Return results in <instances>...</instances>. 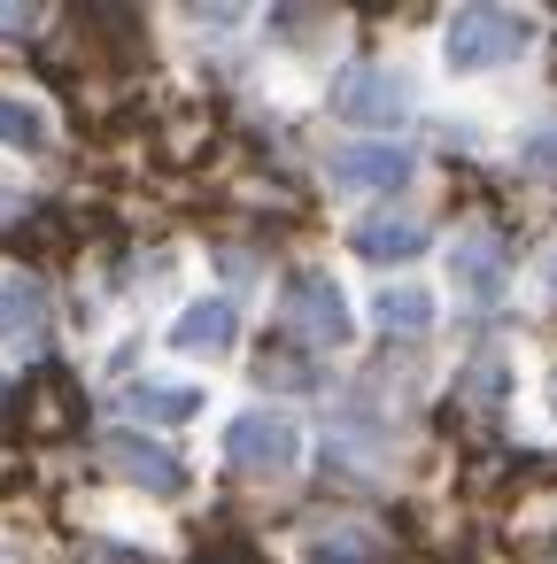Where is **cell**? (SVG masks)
<instances>
[{
    "instance_id": "obj_23",
    "label": "cell",
    "mask_w": 557,
    "mask_h": 564,
    "mask_svg": "<svg viewBox=\"0 0 557 564\" xmlns=\"http://www.w3.org/2000/svg\"><path fill=\"white\" fill-rule=\"evenodd\" d=\"M0 564H9V556H0Z\"/></svg>"
},
{
    "instance_id": "obj_15",
    "label": "cell",
    "mask_w": 557,
    "mask_h": 564,
    "mask_svg": "<svg viewBox=\"0 0 557 564\" xmlns=\"http://www.w3.org/2000/svg\"><path fill=\"white\" fill-rule=\"evenodd\" d=\"M511 155H518V171H526V178H557V117H542V124H526Z\"/></svg>"
},
{
    "instance_id": "obj_10",
    "label": "cell",
    "mask_w": 557,
    "mask_h": 564,
    "mask_svg": "<svg viewBox=\"0 0 557 564\" xmlns=\"http://www.w3.org/2000/svg\"><path fill=\"white\" fill-rule=\"evenodd\" d=\"M426 248H433V232H426V217H410V209H364V217L349 225V256L372 263V271H403V263H418Z\"/></svg>"
},
{
    "instance_id": "obj_21",
    "label": "cell",
    "mask_w": 557,
    "mask_h": 564,
    "mask_svg": "<svg viewBox=\"0 0 557 564\" xmlns=\"http://www.w3.org/2000/svg\"><path fill=\"white\" fill-rule=\"evenodd\" d=\"M0 310H9V271H0Z\"/></svg>"
},
{
    "instance_id": "obj_2",
    "label": "cell",
    "mask_w": 557,
    "mask_h": 564,
    "mask_svg": "<svg viewBox=\"0 0 557 564\" xmlns=\"http://www.w3.org/2000/svg\"><path fill=\"white\" fill-rule=\"evenodd\" d=\"M217 456L240 479H294L302 456H310V425L287 402H248V410H233L217 425Z\"/></svg>"
},
{
    "instance_id": "obj_1",
    "label": "cell",
    "mask_w": 557,
    "mask_h": 564,
    "mask_svg": "<svg viewBox=\"0 0 557 564\" xmlns=\"http://www.w3.org/2000/svg\"><path fill=\"white\" fill-rule=\"evenodd\" d=\"M542 47V17L534 9H449L441 17V32H433V63H441V78H457V86H480V78H503V70H518L526 55Z\"/></svg>"
},
{
    "instance_id": "obj_11",
    "label": "cell",
    "mask_w": 557,
    "mask_h": 564,
    "mask_svg": "<svg viewBox=\"0 0 557 564\" xmlns=\"http://www.w3.org/2000/svg\"><path fill=\"white\" fill-rule=\"evenodd\" d=\"M364 317H372L387 340H426V333L441 325V286H426V279H379V286L364 294Z\"/></svg>"
},
{
    "instance_id": "obj_22",
    "label": "cell",
    "mask_w": 557,
    "mask_h": 564,
    "mask_svg": "<svg viewBox=\"0 0 557 564\" xmlns=\"http://www.w3.org/2000/svg\"><path fill=\"white\" fill-rule=\"evenodd\" d=\"M0 394H9V371H0Z\"/></svg>"
},
{
    "instance_id": "obj_20",
    "label": "cell",
    "mask_w": 557,
    "mask_h": 564,
    "mask_svg": "<svg viewBox=\"0 0 557 564\" xmlns=\"http://www.w3.org/2000/svg\"><path fill=\"white\" fill-rule=\"evenodd\" d=\"M0 209H17V178H0Z\"/></svg>"
},
{
    "instance_id": "obj_5",
    "label": "cell",
    "mask_w": 557,
    "mask_h": 564,
    "mask_svg": "<svg viewBox=\"0 0 557 564\" xmlns=\"http://www.w3.org/2000/svg\"><path fill=\"white\" fill-rule=\"evenodd\" d=\"M410 178H418V155H410L403 140H349V148L325 155V186L349 194V202H387V194H403Z\"/></svg>"
},
{
    "instance_id": "obj_4",
    "label": "cell",
    "mask_w": 557,
    "mask_h": 564,
    "mask_svg": "<svg viewBox=\"0 0 557 564\" xmlns=\"http://www.w3.org/2000/svg\"><path fill=\"white\" fill-rule=\"evenodd\" d=\"M287 325H294L310 348H325V356H333V348H356V325H364V317H356L349 286H341L333 271H318V263H310V271H294V279H287Z\"/></svg>"
},
{
    "instance_id": "obj_13",
    "label": "cell",
    "mask_w": 557,
    "mask_h": 564,
    "mask_svg": "<svg viewBox=\"0 0 557 564\" xmlns=\"http://www.w3.org/2000/svg\"><path fill=\"white\" fill-rule=\"evenodd\" d=\"M55 340V302H47V286L40 279H24V271H9V310H0V348L9 356H40Z\"/></svg>"
},
{
    "instance_id": "obj_12",
    "label": "cell",
    "mask_w": 557,
    "mask_h": 564,
    "mask_svg": "<svg viewBox=\"0 0 557 564\" xmlns=\"http://www.w3.org/2000/svg\"><path fill=\"white\" fill-rule=\"evenodd\" d=\"M55 140H63V124H55L47 94H32V86H0V155H17V163H47V155H55Z\"/></svg>"
},
{
    "instance_id": "obj_14",
    "label": "cell",
    "mask_w": 557,
    "mask_h": 564,
    "mask_svg": "<svg viewBox=\"0 0 557 564\" xmlns=\"http://www.w3.org/2000/svg\"><path fill=\"white\" fill-rule=\"evenodd\" d=\"M379 556H387L379 533L356 525V518H325V525H310L294 541V564H379Z\"/></svg>"
},
{
    "instance_id": "obj_19",
    "label": "cell",
    "mask_w": 557,
    "mask_h": 564,
    "mask_svg": "<svg viewBox=\"0 0 557 564\" xmlns=\"http://www.w3.org/2000/svg\"><path fill=\"white\" fill-rule=\"evenodd\" d=\"M542 417H549V433H557V364L542 371Z\"/></svg>"
},
{
    "instance_id": "obj_17",
    "label": "cell",
    "mask_w": 557,
    "mask_h": 564,
    "mask_svg": "<svg viewBox=\"0 0 557 564\" xmlns=\"http://www.w3.org/2000/svg\"><path fill=\"white\" fill-rule=\"evenodd\" d=\"M47 9H0V47H17V40H40Z\"/></svg>"
},
{
    "instance_id": "obj_9",
    "label": "cell",
    "mask_w": 557,
    "mask_h": 564,
    "mask_svg": "<svg viewBox=\"0 0 557 564\" xmlns=\"http://www.w3.org/2000/svg\"><path fill=\"white\" fill-rule=\"evenodd\" d=\"M101 456L117 464V479H125V487H148V495H186V487H194L186 456H179V448H163V441H156V433H140V425H109V433H101Z\"/></svg>"
},
{
    "instance_id": "obj_8",
    "label": "cell",
    "mask_w": 557,
    "mask_h": 564,
    "mask_svg": "<svg viewBox=\"0 0 557 564\" xmlns=\"http://www.w3.org/2000/svg\"><path fill=\"white\" fill-rule=\"evenodd\" d=\"M441 279H449V294H457L464 310H488V302L511 294V248H503L488 225H464V232H449V248H441Z\"/></svg>"
},
{
    "instance_id": "obj_6",
    "label": "cell",
    "mask_w": 557,
    "mask_h": 564,
    "mask_svg": "<svg viewBox=\"0 0 557 564\" xmlns=\"http://www.w3.org/2000/svg\"><path fill=\"white\" fill-rule=\"evenodd\" d=\"M240 302L233 294H194V302H179L171 310V325H163V348H171V364H225V356H240Z\"/></svg>"
},
{
    "instance_id": "obj_7",
    "label": "cell",
    "mask_w": 557,
    "mask_h": 564,
    "mask_svg": "<svg viewBox=\"0 0 557 564\" xmlns=\"http://www.w3.org/2000/svg\"><path fill=\"white\" fill-rule=\"evenodd\" d=\"M117 417L140 425V433H186L210 417V387L186 379V371H140L125 394H117Z\"/></svg>"
},
{
    "instance_id": "obj_18",
    "label": "cell",
    "mask_w": 557,
    "mask_h": 564,
    "mask_svg": "<svg viewBox=\"0 0 557 564\" xmlns=\"http://www.w3.org/2000/svg\"><path fill=\"white\" fill-rule=\"evenodd\" d=\"M186 24H202L210 40H225V32H240V24H248V9H186Z\"/></svg>"
},
{
    "instance_id": "obj_3",
    "label": "cell",
    "mask_w": 557,
    "mask_h": 564,
    "mask_svg": "<svg viewBox=\"0 0 557 564\" xmlns=\"http://www.w3.org/2000/svg\"><path fill=\"white\" fill-rule=\"evenodd\" d=\"M325 109H333L349 132L387 140V132H403V124L418 117V94H410V78H403L395 63H341V70L325 78Z\"/></svg>"
},
{
    "instance_id": "obj_16",
    "label": "cell",
    "mask_w": 557,
    "mask_h": 564,
    "mask_svg": "<svg viewBox=\"0 0 557 564\" xmlns=\"http://www.w3.org/2000/svg\"><path fill=\"white\" fill-rule=\"evenodd\" d=\"M526 294H534L542 310H557V240H549V248L526 263Z\"/></svg>"
}]
</instances>
